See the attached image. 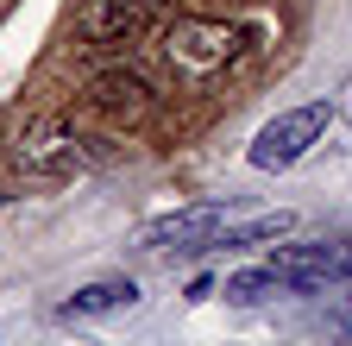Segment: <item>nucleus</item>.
I'll return each mask as SVG.
<instances>
[{"mask_svg":"<svg viewBox=\"0 0 352 346\" xmlns=\"http://www.w3.org/2000/svg\"><path fill=\"white\" fill-rule=\"evenodd\" d=\"M233 214L220 202H195V208H176V214H157V221H145L139 233H132V246L139 252H214V239L227 233Z\"/></svg>","mask_w":352,"mask_h":346,"instance_id":"5","label":"nucleus"},{"mask_svg":"<svg viewBox=\"0 0 352 346\" xmlns=\"http://www.w3.org/2000/svg\"><path fill=\"white\" fill-rule=\"evenodd\" d=\"M333 327H346V334H352V290H346V296L333 302Z\"/></svg>","mask_w":352,"mask_h":346,"instance_id":"11","label":"nucleus"},{"mask_svg":"<svg viewBox=\"0 0 352 346\" xmlns=\"http://www.w3.org/2000/svg\"><path fill=\"white\" fill-rule=\"evenodd\" d=\"M289 227H296V214H283V208H277V214H252V221H227V233L214 239V252H220V246H227V252H239V246H271V239H283Z\"/></svg>","mask_w":352,"mask_h":346,"instance_id":"8","label":"nucleus"},{"mask_svg":"<svg viewBox=\"0 0 352 346\" xmlns=\"http://www.w3.org/2000/svg\"><path fill=\"white\" fill-rule=\"evenodd\" d=\"M333 113H340V120H346V126H352V76H346V82H340V95H333Z\"/></svg>","mask_w":352,"mask_h":346,"instance_id":"10","label":"nucleus"},{"mask_svg":"<svg viewBox=\"0 0 352 346\" xmlns=\"http://www.w3.org/2000/svg\"><path fill=\"white\" fill-rule=\"evenodd\" d=\"M327 120H333L327 101H302V107H283L277 120H264L252 151H245L252 170H296L308 151H315V139L327 133Z\"/></svg>","mask_w":352,"mask_h":346,"instance_id":"3","label":"nucleus"},{"mask_svg":"<svg viewBox=\"0 0 352 346\" xmlns=\"http://www.w3.org/2000/svg\"><path fill=\"white\" fill-rule=\"evenodd\" d=\"M13 164L25 170V177H76V170H88V139L76 133V126L63 113H38L19 126L13 139Z\"/></svg>","mask_w":352,"mask_h":346,"instance_id":"2","label":"nucleus"},{"mask_svg":"<svg viewBox=\"0 0 352 346\" xmlns=\"http://www.w3.org/2000/svg\"><path fill=\"white\" fill-rule=\"evenodd\" d=\"M139 302V283L132 277H101V283H82V290H69L63 296V321H101V315H120V309H132Z\"/></svg>","mask_w":352,"mask_h":346,"instance_id":"7","label":"nucleus"},{"mask_svg":"<svg viewBox=\"0 0 352 346\" xmlns=\"http://www.w3.org/2000/svg\"><path fill=\"white\" fill-rule=\"evenodd\" d=\"M252 25L245 19H201V13H176L157 25V57L176 76V89H214L227 69L252 57Z\"/></svg>","mask_w":352,"mask_h":346,"instance_id":"1","label":"nucleus"},{"mask_svg":"<svg viewBox=\"0 0 352 346\" xmlns=\"http://www.w3.org/2000/svg\"><path fill=\"white\" fill-rule=\"evenodd\" d=\"M264 265H271L296 296L321 290V283H352V233H340V239H308V246H277Z\"/></svg>","mask_w":352,"mask_h":346,"instance_id":"4","label":"nucleus"},{"mask_svg":"<svg viewBox=\"0 0 352 346\" xmlns=\"http://www.w3.org/2000/svg\"><path fill=\"white\" fill-rule=\"evenodd\" d=\"M271 296H289V283H283L271 265H258V271H233V277H227V302H271Z\"/></svg>","mask_w":352,"mask_h":346,"instance_id":"9","label":"nucleus"},{"mask_svg":"<svg viewBox=\"0 0 352 346\" xmlns=\"http://www.w3.org/2000/svg\"><path fill=\"white\" fill-rule=\"evenodd\" d=\"M170 13V0H82L76 13V32L88 38V45H132L139 32H151L157 19Z\"/></svg>","mask_w":352,"mask_h":346,"instance_id":"6","label":"nucleus"}]
</instances>
